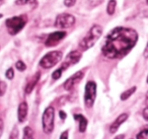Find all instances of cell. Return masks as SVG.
Segmentation results:
<instances>
[{"mask_svg":"<svg viewBox=\"0 0 148 139\" xmlns=\"http://www.w3.org/2000/svg\"><path fill=\"white\" fill-rule=\"evenodd\" d=\"M137 40L138 34L133 29L116 28L108 35L101 51L110 59L122 58L133 49Z\"/></svg>","mask_w":148,"mask_h":139,"instance_id":"cell-1","label":"cell"},{"mask_svg":"<svg viewBox=\"0 0 148 139\" xmlns=\"http://www.w3.org/2000/svg\"><path fill=\"white\" fill-rule=\"evenodd\" d=\"M101 35H103V28L99 25H92L91 29L88 31V33L85 35V37L79 43L80 49H82L83 51L88 50L89 48H91L97 43V40L101 37Z\"/></svg>","mask_w":148,"mask_h":139,"instance_id":"cell-2","label":"cell"},{"mask_svg":"<svg viewBox=\"0 0 148 139\" xmlns=\"http://www.w3.org/2000/svg\"><path fill=\"white\" fill-rule=\"evenodd\" d=\"M7 29H8V33L11 36H14L18 34L23 28L27 25V17H13L10 19H6L5 21Z\"/></svg>","mask_w":148,"mask_h":139,"instance_id":"cell-3","label":"cell"},{"mask_svg":"<svg viewBox=\"0 0 148 139\" xmlns=\"http://www.w3.org/2000/svg\"><path fill=\"white\" fill-rule=\"evenodd\" d=\"M63 54L60 51H52L47 53L40 61V65L44 68V69H49V68L54 67L57 65L60 61L62 60Z\"/></svg>","mask_w":148,"mask_h":139,"instance_id":"cell-4","label":"cell"},{"mask_svg":"<svg viewBox=\"0 0 148 139\" xmlns=\"http://www.w3.org/2000/svg\"><path fill=\"white\" fill-rule=\"evenodd\" d=\"M54 117H55V110L53 107H48L45 110L42 117V124L43 130L46 134H50L54 129Z\"/></svg>","mask_w":148,"mask_h":139,"instance_id":"cell-5","label":"cell"},{"mask_svg":"<svg viewBox=\"0 0 148 139\" xmlns=\"http://www.w3.org/2000/svg\"><path fill=\"white\" fill-rule=\"evenodd\" d=\"M97 98V83L95 81H88L85 85L84 104L86 108H91Z\"/></svg>","mask_w":148,"mask_h":139,"instance_id":"cell-6","label":"cell"},{"mask_svg":"<svg viewBox=\"0 0 148 139\" xmlns=\"http://www.w3.org/2000/svg\"><path fill=\"white\" fill-rule=\"evenodd\" d=\"M75 23V17L69 13L58 14L55 21V27L58 29H68Z\"/></svg>","mask_w":148,"mask_h":139,"instance_id":"cell-7","label":"cell"},{"mask_svg":"<svg viewBox=\"0 0 148 139\" xmlns=\"http://www.w3.org/2000/svg\"><path fill=\"white\" fill-rule=\"evenodd\" d=\"M81 56H82V55H81V53L79 51L70 52V53L67 55V57H66L64 63L62 64V66L60 68H61L62 70H65V69H67L68 67H70V66L78 63V61L81 59Z\"/></svg>","mask_w":148,"mask_h":139,"instance_id":"cell-8","label":"cell"},{"mask_svg":"<svg viewBox=\"0 0 148 139\" xmlns=\"http://www.w3.org/2000/svg\"><path fill=\"white\" fill-rule=\"evenodd\" d=\"M65 37H66V32H62V31L55 32V33H52L47 38L45 44L47 47H54L57 44H59Z\"/></svg>","mask_w":148,"mask_h":139,"instance_id":"cell-9","label":"cell"},{"mask_svg":"<svg viewBox=\"0 0 148 139\" xmlns=\"http://www.w3.org/2000/svg\"><path fill=\"white\" fill-rule=\"evenodd\" d=\"M83 75H84V73H83L82 71H77L75 74L70 76V77L64 82V89L71 90L77 83H79V82L81 81V79L83 78Z\"/></svg>","mask_w":148,"mask_h":139,"instance_id":"cell-10","label":"cell"},{"mask_svg":"<svg viewBox=\"0 0 148 139\" xmlns=\"http://www.w3.org/2000/svg\"><path fill=\"white\" fill-rule=\"evenodd\" d=\"M127 119H128V114H126V113L120 115V116L115 120V122L111 125V127H110V132H111L112 134H115V133L118 131V129H119V127L121 126Z\"/></svg>","mask_w":148,"mask_h":139,"instance_id":"cell-11","label":"cell"},{"mask_svg":"<svg viewBox=\"0 0 148 139\" xmlns=\"http://www.w3.org/2000/svg\"><path fill=\"white\" fill-rule=\"evenodd\" d=\"M27 112H29V107L25 102H23L19 104L18 106V112H17V117H18V121L21 123L25 122V119L27 117Z\"/></svg>","mask_w":148,"mask_h":139,"instance_id":"cell-12","label":"cell"},{"mask_svg":"<svg viewBox=\"0 0 148 139\" xmlns=\"http://www.w3.org/2000/svg\"><path fill=\"white\" fill-rule=\"evenodd\" d=\"M40 76H41V74H40V72H37V73L35 74V75L33 76V77L29 79V83L27 84V86H25V94H31L32 92H33V89L35 88V86L37 85L38 81L40 80Z\"/></svg>","mask_w":148,"mask_h":139,"instance_id":"cell-13","label":"cell"},{"mask_svg":"<svg viewBox=\"0 0 148 139\" xmlns=\"http://www.w3.org/2000/svg\"><path fill=\"white\" fill-rule=\"evenodd\" d=\"M74 119L79 123V132H85L86 130V127H87V120L84 116L82 115H79V114H76L74 115Z\"/></svg>","mask_w":148,"mask_h":139,"instance_id":"cell-14","label":"cell"},{"mask_svg":"<svg viewBox=\"0 0 148 139\" xmlns=\"http://www.w3.org/2000/svg\"><path fill=\"white\" fill-rule=\"evenodd\" d=\"M116 5H117V2H116V0H110L109 3H108V6H107V12L109 15H113L115 13L116 10Z\"/></svg>","mask_w":148,"mask_h":139,"instance_id":"cell-15","label":"cell"},{"mask_svg":"<svg viewBox=\"0 0 148 139\" xmlns=\"http://www.w3.org/2000/svg\"><path fill=\"white\" fill-rule=\"evenodd\" d=\"M23 139H35L34 138V130L31 127L27 126L23 129Z\"/></svg>","mask_w":148,"mask_h":139,"instance_id":"cell-16","label":"cell"},{"mask_svg":"<svg viewBox=\"0 0 148 139\" xmlns=\"http://www.w3.org/2000/svg\"><path fill=\"white\" fill-rule=\"evenodd\" d=\"M135 92H136V86H133V87L129 88V89L126 90V92H124L123 94H121V100H128V98H129L130 96H131L132 94H133Z\"/></svg>","mask_w":148,"mask_h":139,"instance_id":"cell-17","label":"cell"},{"mask_svg":"<svg viewBox=\"0 0 148 139\" xmlns=\"http://www.w3.org/2000/svg\"><path fill=\"white\" fill-rule=\"evenodd\" d=\"M137 139H148V125L145 126L136 136Z\"/></svg>","mask_w":148,"mask_h":139,"instance_id":"cell-18","label":"cell"},{"mask_svg":"<svg viewBox=\"0 0 148 139\" xmlns=\"http://www.w3.org/2000/svg\"><path fill=\"white\" fill-rule=\"evenodd\" d=\"M15 67H16L17 70H19V71H25V70L27 69V65H25V64L23 63V61H21V60H19V61H17L16 63H15Z\"/></svg>","mask_w":148,"mask_h":139,"instance_id":"cell-19","label":"cell"},{"mask_svg":"<svg viewBox=\"0 0 148 139\" xmlns=\"http://www.w3.org/2000/svg\"><path fill=\"white\" fill-rule=\"evenodd\" d=\"M103 2V0H88L87 3L89 4L90 7H97L99 5H101Z\"/></svg>","mask_w":148,"mask_h":139,"instance_id":"cell-20","label":"cell"},{"mask_svg":"<svg viewBox=\"0 0 148 139\" xmlns=\"http://www.w3.org/2000/svg\"><path fill=\"white\" fill-rule=\"evenodd\" d=\"M62 72H63V70H62L61 68H59V69L55 70V71L53 72V74H52V78H53L54 80L59 79V78L61 77V75H62Z\"/></svg>","mask_w":148,"mask_h":139,"instance_id":"cell-21","label":"cell"},{"mask_svg":"<svg viewBox=\"0 0 148 139\" xmlns=\"http://www.w3.org/2000/svg\"><path fill=\"white\" fill-rule=\"evenodd\" d=\"M7 89V84L4 81H0V96H3L4 94L6 92Z\"/></svg>","mask_w":148,"mask_h":139,"instance_id":"cell-22","label":"cell"},{"mask_svg":"<svg viewBox=\"0 0 148 139\" xmlns=\"http://www.w3.org/2000/svg\"><path fill=\"white\" fill-rule=\"evenodd\" d=\"M36 0H16L15 1V4L16 5H25V4H31L34 3Z\"/></svg>","mask_w":148,"mask_h":139,"instance_id":"cell-23","label":"cell"},{"mask_svg":"<svg viewBox=\"0 0 148 139\" xmlns=\"http://www.w3.org/2000/svg\"><path fill=\"white\" fill-rule=\"evenodd\" d=\"M9 139H18V129L16 127L12 129L10 133V136H9Z\"/></svg>","mask_w":148,"mask_h":139,"instance_id":"cell-24","label":"cell"},{"mask_svg":"<svg viewBox=\"0 0 148 139\" xmlns=\"http://www.w3.org/2000/svg\"><path fill=\"white\" fill-rule=\"evenodd\" d=\"M5 76H6L7 79H13V77H14V71H13L12 68H9L8 70L6 71V73H5Z\"/></svg>","mask_w":148,"mask_h":139,"instance_id":"cell-25","label":"cell"},{"mask_svg":"<svg viewBox=\"0 0 148 139\" xmlns=\"http://www.w3.org/2000/svg\"><path fill=\"white\" fill-rule=\"evenodd\" d=\"M76 3V0H64V4L67 7H71Z\"/></svg>","mask_w":148,"mask_h":139,"instance_id":"cell-26","label":"cell"},{"mask_svg":"<svg viewBox=\"0 0 148 139\" xmlns=\"http://www.w3.org/2000/svg\"><path fill=\"white\" fill-rule=\"evenodd\" d=\"M3 129H4V122L1 118H0V137L3 133Z\"/></svg>","mask_w":148,"mask_h":139,"instance_id":"cell-27","label":"cell"},{"mask_svg":"<svg viewBox=\"0 0 148 139\" xmlns=\"http://www.w3.org/2000/svg\"><path fill=\"white\" fill-rule=\"evenodd\" d=\"M142 115H143V118L145 119L146 121H148V107H147V108L144 109L143 113H142Z\"/></svg>","mask_w":148,"mask_h":139,"instance_id":"cell-28","label":"cell"},{"mask_svg":"<svg viewBox=\"0 0 148 139\" xmlns=\"http://www.w3.org/2000/svg\"><path fill=\"white\" fill-rule=\"evenodd\" d=\"M60 139H68V131H64L60 136Z\"/></svg>","mask_w":148,"mask_h":139,"instance_id":"cell-29","label":"cell"},{"mask_svg":"<svg viewBox=\"0 0 148 139\" xmlns=\"http://www.w3.org/2000/svg\"><path fill=\"white\" fill-rule=\"evenodd\" d=\"M143 56H144V58H148V43H147V45H146L145 49H144Z\"/></svg>","mask_w":148,"mask_h":139,"instance_id":"cell-30","label":"cell"},{"mask_svg":"<svg viewBox=\"0 0 148 139\" xmlns=\"http://www.w3.org/2000/svg\"><path fill=\"white\" fill-rule=\"evenodd\" d=\"M59 114H60V117H61V119H62V120H64V119L66 118V114L63 112V111H60V113H59Z\"/></svg>","mask_w":148,"mask_h":139,"instance_id":"cell-31","label":"cell"},{"mask_svg":"<svg viewBox=\"0 0 148 139\" xmlns=\"http://www.w3.org/2000/svg\"><path fill=\"white\" fill-rule=\"evenodd\" d=\"M124 138H125V135H124V134H121V135H118V136L116 137L115 139H124Z\"/></svg>","mask_w":148,"mask_h":139,"instance_id":"cell-32","label":"cell"},{"mask_svg":"<svg viewBox=\"0 0 148 139\" xmlns=\"http://www.w3.org/2000/svg\"><path fill=\"white\" fill-rule=\"evenodd\" d=\"M3 3H4V0H0V6H1Z\"/></svg>","mask_w":148,"mask_h":139,"instance_id":"cell-33","label":"cell"},{"mask_svg":"<svg viewBox=\"0 0 148 139\" xmlns=\"http://www.w3.org/2000/svg\"><path fill=\"white\" fill-rule=\"evenodd\" d=\"M3 17V15L1 14V13H0V19H1V17Z\"/></svg>","mask_w":148,"mask_h":139,"instance_id":"cell-34","label":"cell"},{"mask_svg":"<svg viewBox=\"0 0 148 139\" xmlns=\"http://www.w3.org/2000/svg\"><path fill=\"white\" fill-rule=\"evenodd\" d=\"M146 3H147V5H148V0H146Z\"/></svg>","mask_w":148,"mask_h":139,"instance_id":"cell-35","label":"cell"},{"mask_svg":"<svg viewBox=\"0 0 148 139\" xmlns=\"http://www.w3.org/2000/svg\"><path fill=\"white\" fill-rule=\"evenodd\" d=\"M146 81H147V83H148V76H147V80H146Z\"/></svg>","mask_w":148,"mask_h":139,"instance_id":"cell-36","label":"cell"},{"mask_svg":"<svg viewBox=\"0 0 148 139\" xmlns=\"http://www.w3.org/2000/svg\"><path fill=\"white\" fill-rule=\"evenodd\" d=\"M147 105H148V96H147Z\"/></svg>","mask_w":148,"mask_h":139,"instance_id":"cell-37","label":"cell"}]
</instances>
